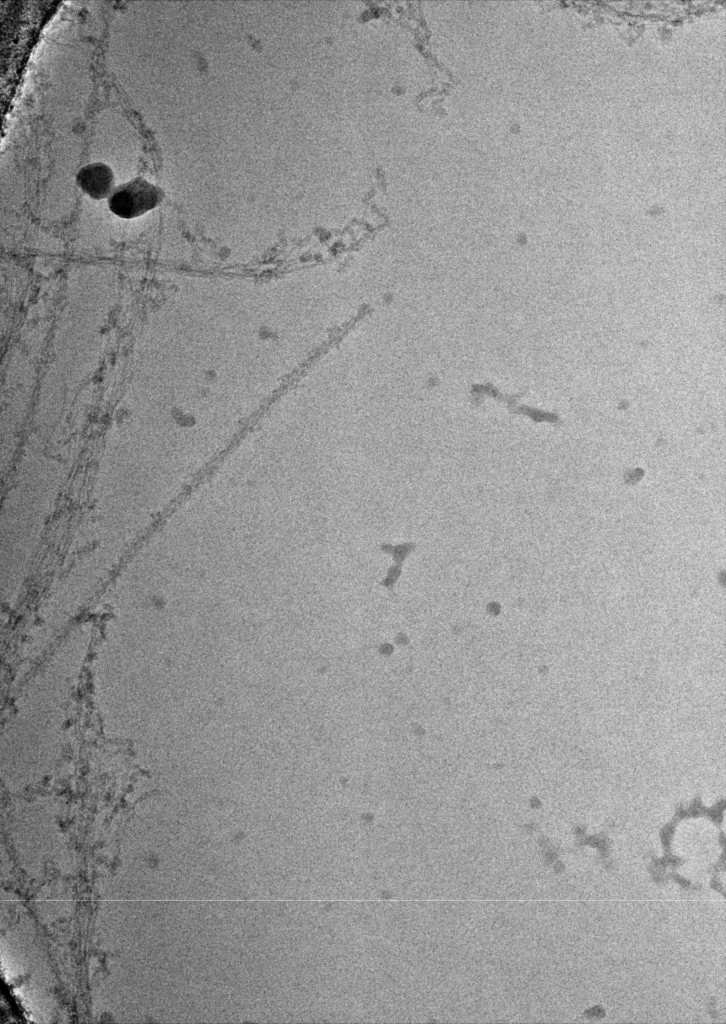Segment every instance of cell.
Returning a JSON list of instances; mask_svg holds the SVG:
<instances>
[{"label":"cell","mask_w":726,"mask_h":1024,"mask_svg":"<svg viewBox=\"0 0 726 1024\" xmlns=\"http://www.w3.org/2000/svg\"><path fill=\"white\" fill-rule=\"evenodd\" d=\"M76 183L84 193L95 200L109 197L115 189L114 173L102 162L83 166L76 174Z\"/></svg>","instance_id":"2"},{"label":"cell","mask_w":726,"mask_h":1024,"mask_svg":"<svg viewBox=\"0 0 726 1024\" xmlns=\"http://www.w3.org/2000/svg\"><path fill=\"white\" fill-rule=\"evenodd\" d=\"M163 198L160 187L137 176L115 187L108 197V207L120 218L133 219L157 207Z\"/></svg>","instance_id":"1"}]
</instances>
